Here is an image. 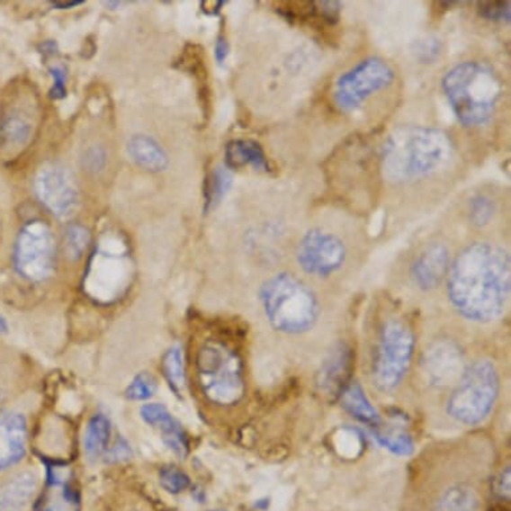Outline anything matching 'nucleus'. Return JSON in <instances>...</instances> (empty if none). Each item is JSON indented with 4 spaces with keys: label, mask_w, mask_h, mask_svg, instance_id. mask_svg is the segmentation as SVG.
I'll return each mask as SVG.
<instances>
[{
    "label": "nucleus",
    "mask_w": 511,
    "mask_h": 511,
    "mask_svg": "<svg viewBox=\"0 0 511 511\" xmlns=\"http://www.w3.org/2000/svg\"><path fill=\"white\" fill-rule=\"evenodd\" d=\"M128 152L139 166L149 172L164 170L167 157L158 142L148 136H136L129 141Z\"/></svg>",
    "instance_id": "nucleus-20"
},
{
    "label": "nucleus",
    "mask_w": 511,
    "mask_h": 511,
    "mask_svg": "<svg viewBox=\"0 0 511 511\" xmlns=\"http://www.w3.org/2000/svg\"><path fill=\"white\" fill-rule=\"evenodd\" d=\"M141 417L148 425L161 434L164 444L178 457H185L188 453V441L183 426L161 405H147L141 408Z\"/></svg>",
    "instance_id": "nucleus-16"
},
{
    "label": "nucleus",
    "mask_w": 511,
    "mask_h": 511,
    "mask_svg": "<svg viewBox=\"0 0 511 511\" xmlns=\"http://www.w3.org/2000/svg\"><path fill=\"white\" fill-rule=\"evenodd\" d=\"M66 474L52 471L50 489L37 505L35 511H78L79 498L76 491L68 485Z\"/></svg>",
    "instance_id": "nucleus-19"
},
{
    "label": "nucleus",
    "mask_w": 511,
    "mask_h": 511,
    "mask_svg": "<svg viewBox=\"0 0 511 511\" xmlns=\"http://www.w3.org/2000/svg\"><path fill=\"white\" fill-rule=\"evenodd\" d=\"M260 301L276 331L300 335L309 331L320 315L318 296L295 274L282 272L264 282Z\"/></svg>",
    "instance_id": "nucleus-4"
},
{
    "label": "nucleus",
    "mask_w": 511,
    "mask_h": 511,
    "mask_svg": "<svg viewBox=\"0 0 511 511\" xmlns=\"http://www.w3.org/2000/svg\"><path fill=\"white\" fill-rule=\"evenodd\" d=\"M415 336L408 324L390 318L383 324L372 363V379L381 391H394L408 375L414 358Z\"/></svg>",
    "instance_id": "nucleus-7"
},
{
    "label": "nucleus",
    "mask_w": 511,
    "mask_h": 511,
    "mask_svg": "<svg viewBox=\"0 0 511 511\" xmlns=\"http://www.w3.org/2000/svg\"><path fill=\"white\" fill-rule=\"evenodd\" d=\"M494 202L489 197L477 196L470 202V220L478 227L489 224L494 216Z\"/></svg>",
    "instance_id": "nucleus-28"
},
{
    "label": "nucleus",
    "mask_w": 511,
    "mask_h": 511,
    "mask_svg": "<svg viewBox=\"0 0 511 511\" xmlns=\"http://www.w3.org/2000/svg\"><path fill=\"white\" fill-rule=\"evenodd\" d=\"M442 89L460 123L464 128H477L496 114L504 85L488 63L466 60L447 71Z\"/></svg>",
    "instance_id": "nucleus-3"
},
{
    "label": "nucleus",
    "mask_w": 511,
    "mask_h": 511,
    "mask_svg": "<svg viewBox=\"0 0 511 511\" xmlns=\"http://www.w3.org/2000/svg\"><path fill=\"white\" fill-rule=\"evenodd\" d=\"M162 370L173 391L177 394L183 391L185 386V373H184V359L180 347H173L167 351L162 360Z\"/></svg>",
    "instance_id": "nucleus-24"
},
{
    "label": "nucleus",
    "mask_w": 511,
    "mask_h": 511,
    "mask_svg": "<svg viewBox=\"0 0 511 511\" xmlns=\"http://www.w3.org/2000/svg\"><path fill=\"white\" fill-rule=\"evenodd\" d=\"M478 13L482 18L493 22H510V2H482L478 3Z\"/></svg>",
    "instance_id": "nucleus-30"
},
{
    "label": "nucleus",
    "mask_w": 511,
    "mask_h": 511,
    "mask_svg": "<svg viewBox=\"0 0 511 511\" xmlns=\"http://www.w3.org/2000/svg\"><path fill=\"white\" fill-rule=\"evenodd\" d=\"M375 436L381 446L386 447L387 450L394 453V454L408 455L414 450V444H412L411 438L406 435V434H386V435L376 434Z\"/></svg>",
    "instance_id": "nucleus-29"
},
{
    "label": "nucleus",
    "mask_w": 511,
    "mask_h": 511,
    "mask_svg": "<svg viewBox=\"0 0 511 511\" xmlns=\"http://www.w3.org/2000/svg\"><path fill=\"white\" fill-rule=\"evenodd\" d=\"M423 372L434 386L444 387L460 379L463 372V356L454 343H434L423 356Z\"/></svg>",
    "instance_id": "nucleus-12"
},
{
    "label": "nucleus",
    "mask_w": 511,
    "mask_h": 511,
    "mask_svg": "<svg viewBox=\"0 0 511 511\" xmlns=\"http://www.w3.org/2000/svg\"><path fill=\"white\" fill-rule=\"evenodd\" d=\"M52 76H54L55 81V87L52 90L54 93L55 97H63L65 95V76H63L62 71L58 70V68H54L52 70Z\"/></svg>",
    "instance_id": "nucleus-33"
},
{
    "label": "nucleus",
    "mask_w": 511,
    "mask_h": 511,
    "mask_svg": "<svg viewBox=\"0 0 511 511\" xmlns=\"http://www.w3.org/2000/svg\"><path fill=\"white\" fill-rule=\"evenodd\" d=\"M110 433L112 428L104 415L98 414L90 419L85 433V452L90 458H98L103 454L109 444Z\"/></svg>",
    "instance_id": "nucleus-22"
},
{
    "label": "nucleus",
    "mask_w": 511,
    "mask_h": 511,
    "mask_svg": "<svg viewBox=\"0 0 511 511\" xmlns=\"http://www.w3.org/2000/svg\"><path fill=\"white\" fill-rule=\"evenodd\" d=\"M87 167L90 170H100L103 169L104 165V153L101 149H93L86 154V158H85Z\"/></svg>",
    "instance_id": "nucleus-32"
},
{
    "label": "nucleus",
    "mask_w": 511,
    "mask_h": 511,
    "mask_svg": "<svg viewBox=\"0 0 511 511\" xmlns=\"http://www.w3.org/2000/svg\"><path fill=\"white\" fill-rule=\"evenodd\" d=\"M452 260L444 244L433 243L426 247L411 265V277L422 291H433L444 282L449 274Z\"/></svg>",
    "instance_id": "nucleus-14"
},
{
    "label": "nucleus",
    "mask_w": 511,
    "mask_h": 511,
    "mask_svg": "<svg viewBox=\"0 0 511 511\" xmlns=\"http://www.w3.org/2000/svg\"><path fill=\"white\" fill-rule=\"evenodd\" d=\"M159 482L165 490L172 494H178L189 486V478L185 472L177 467H164L159 471Z\"/></svg>",
    "instance_id": "nucleus-27"
},
{
    "label": "nucleus",
    "mask_w": 511,
    "mask_h": 511,
    "mask_svg": "<svg viewBox=\"0 0 511 511\" xmlns=\"http://www.w3.org/2000/svg\"><path fill=\"white\" fill-rule=\"evenodd\" d=\"M343 408L362 423L375 426L379 422V414L371 405L367 395L359 383H351L342 392Z\"/></svg>",
    "instance_id": "nucleus-21"
},
{
    "label": "nucleus",
    "mask_w": 511,
    "mask_h": 511,
    "mask_svg": "<svg viewBox=\"0 0 511 511\" xmlns=\"http://www.w3.org/2000/svg\"><path fill=\"white\" fill-rule=\"evenodd\" d=\"M157 387L156 378L150 373L142 372L129 384L126 397L130 400H148L156 394Z\"/></svg>",
    "instance_id": "nucleus-26"
},
{
    "label": "nucleus",
    "mask_w": 511,
    "mask_h": 511,
    "mask_svg": "<svg viewBox=\"0 0 511 511\" xmlns=\"http://www.w3.org/2000/svg\"><path fill=\"white\" fill-rule=\"evenodd\" d=\"M347 258V248L342 238L326 230H308L296 249V260L306 273L328 277L342 268Z\"/></svg>",
    "instance_id": "nucleus-10"
},
{
    "label": "nucleus",
    "mask_w": 511,
    "mask_h": 511,
    "mask_svg": "<svg viewBox=\"0 0 511 511\" xmlns=\"http://www.w3.org/2000/svg\"><path fill=\"white\" fill-rule=\"evenodd\" d=\"M228 169L252 166L258 172H271V164L260 144L249 139H236L229 142L225 150Z\"/></svg>",
    "instance_id": "nucleus-18"
},
{
    "label": "nucleus",
    "mask_w": 511,
    "mask_h": 511,
    "mask_svg": "<svg viewBox=\"0 0 511 511\" xmlns=\"http://www.w3.org/2000/svg\"><path fill=\"white\" fill-rule=\"evenodd\" d=\"M27 444V425L18 412L0 414V471L23 458Z\"/></svg>",
    "instance_id": "nucleus-15"
},
{
    "label": "nucleus",
    "mask_w": 511,
    "mask_h": 511,
    "mask_svg": "<svg viewBox=\"0 0 511 511\" xmlns=\"http://www.w3.org/2000/svg\"><path fill=\"white\" fill-rule=\"evenodd\" d=\"M16 271L24 279L42 282L51 276L55 263V243L50 229L42 221L27 224L16 240Z\"/></svg>",
    "instance_id": "nucleus-9"
},
{
    "label": "nucleus",
    "mask_w": 511,
    "mask_h": 511,
    "mask_svg": "<svg viewBox=\"0 0 511 511\" xmlns=\"http://www.w3.org/2000/svg\"><path fill=\"white\" fill-rule=\"evenodd\" d=\"M228 52H229V48H228V42L224 38L220 37L216 42V48H214V55H216V60L219 65H222L227 59Z\"/></svg>",
    "instance_id": "nucleus-34"
},
{
    "label": "nucleus",
    "mask_w": 511,
    "mask_h": 511,
    "mask_svg": "<svg viewBox=\"0 0 511 511\" xmlns=\"http://www.w3.org/2000/svg\"><path fill=\"white\" fill-rule=\"evenodd\" d=\"M196 368L202 392L211 403L229 408L243 399V363L232 348L217 340L206 342L197 353Z\"/></svg>",
    "instance_id": "nucleus-5"
},
{
    "label": "nucleus",
    "mask_w": 511,
    "mask_h": 511,
    "mask_svg": "<svg viewBox=\"0 0 511 511\" xmlns=\"http://www.w3.org/2000/svg\"><path fill=\"white\" fill-rule=\"evenodd\" d=\"M37 475L19 472L0 486V511H22L37 490Z\"/></svg>",
    "instance_id": "nucleus-17"
},
{
    "label": "nucleus",
    "mask_w": 511,
    "mask_h": 511,
    "mask_svg": "<svg viewBox=\"0 0 511 511\" xmlns=\"http://www.w3.org/2000/svg\"><path fill=\"white\" fill-rule=\"evenodd\" d=\"M454 153L452 139L430 126H402L384 142L381 166L390 183L408 184L436 175Z\"/></svg>",
    "instance_id": "nucleus-2"
},
{
    "label": "nucleus",
    "mask_w": 511,
    "mask_h": 511,
    "mask_svg": "<svg viewBox=\"0 0 511 511\" xmlns=\"http://www.w3.org/2000/svg\"><path fill=\"white\" fill-rule=\"evenodd\" d=\"M477 497L463 486L450 489L439 504L441 511H477Z\"/></svg>",
    "instance_id": "nucleus-25"
},
{
    "label": "nucleus",
    "mask_w": 511,
    "mask_h": 511,
    "mask_svg": "<svg viewBox=\"0 0 511 511\" xmlns=\"http://www.w3.org/2000/svg\"><path fill=\"white\" fill-rule=\"evenodd\" d=\"M233 177L229 169L224 166H217L209 175L205 188V209L216 208L224 199L225 194L232 186Z\"/></svg>",
    "instance_id": "nucleus-23"
},
{
    "label": "nucleus",
    "mask_w": 511,
    "mask_h": 511,
    "mask_svg": "<svg viewBox=\"0 0 511 511\" xmlns=\"http://www.w3.org/2000/svg\"><path fill=\"white\" fill-rule=\"evenodd\" d=\"M34 112L18 100L0 112V149L15 152L29 144L34 133Z\"/></svg>",
    "instance_id": "nucleus-13"
},
{
    "label": "nucleus",
    "mask_w": 511,
    "mask_h": 511,
    "mask_svg": "<svg viewBox=\"0 0 511 511\" xmlns=\"http://www.w3.org/2000/svg\"><path fill=\"white\" fill-rule=\"evenodd\" d=\"M82 2H54L52 5L59 8L76 7V5L81 4Z\"/></svg>",
    "instance_id": "nucleus-35"
},
{
    "label": "nucleus",
    "mask_w": 511,
    "mask_h": 511,
    "mask_svg": "<svg viewBox=\"0 0 511 511\" xmlns=\"http://www.w3.org/2000/svg\"><path fill=\"white\" fill-rule=\"evenodd\" d=\"M7 331V324H5L4 318H0V332Z\"/></svg>",
    "instance_id": "nucleus-36"
},
{
    "label": "nucleus",
    "mask_w": 511,
    "mask_h": 511,
    "mask_svg": "<svg viewBox=\"0 0 511 511\" xmlns=\"http://www.w3.org/2000/svg\"><path fill=\"white\" fill-rule=\"evenodd\" d=\"M35 193L43 205L60 219H67L78 205V192L73 175L65 167H45L35 178Z\"/></svg>",
    "instance_id": "nucleus-11"
},
{
    "label": "nucleus",
    "mask_w": 511,
    "mask_h": 511,
    "mask_svg": "<svg viewBox=\"0 0 511 511\" xmlns=\"http://www.w3.org/2000/svg\"><path fill=\"white\" fill-rule=\"evenodd\" d=\"M87 246V232L81 227H71L67 230V249L71 256H81Z\"/></svg>",
    "instance_id": "nucleus-31"
},
{
    "label": "nucleus",
    "mask_w": 511,
    "mask_h": 511,
    "mask_svg": "<svg viewBox=\"0 0 511 511\" xmlns=\"http://www.w3.org/2000/svg\"><path fill=\"white\" fill-rule=\"evenodd\" d=\"M395 71L381 58L360 60L337 78L334 86V103L342 112H355L378 93L391 86Z\"/></svg>",
    "instance_id": "nucleus-8"
},
{
    "label": "nucleus",
    "mask_w": 511,
    "mask_h": 511,
    "mask_svg": "<svg viewBox=\"0 0 511 511\" xmlns=\"http://www.w3.org/2000/svg\"><path fill=\"white\" fill-rule=\"evenodd\" d=\"M499 386L498 371L490 360L466 365L447 400V414L461 425H480L493 411Z\"/></svg>",
    "instance_id": "nucleus-6"
},
{
    "label": "nucleus",
    "mask_w": 511,
    "mask_h": 511,
    "mask_svg": "<svg viewBox=\"0 0 511 511\" xmlns=\"http://www.w3.org/2000/svg\"><path fill=\"white\" fill-rule=\"evenodd\" d=\"M447 295L454 309L475 323H490L507 309L510 298V256L491 243H474L450 266Z\"/></svg>",
    "instance_id": "nucleus-1"
}]
</instances>
